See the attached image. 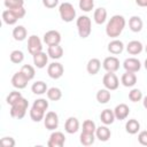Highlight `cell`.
<instances>
[{"label":"cell","mask_w":147,"mask_h":147,"mask_svg":"<svg viewBox=\"0 0 147 147\" xmlns=\"http://www.w3.org/2000/svg\"><path fill=\"white\" fill-rule=\"evenodd\" d=\"M125 23V18L122 15H114L106 25V34L110 38L116 39L123 32Z\"/></svg>","instance_id":"6da1fadb"},{"label":"cell","mask_w":147,"mask_h":147,"mask_svg":"<svg viewBox=\"0 0 147 147\" xmlns=\"http://www.w3.org/2000/svg\"><path fill=\"white\" fill-rule=\"evenodd\" d=\"M76 25H77L78 34L82 39H85L91 34V32H92V22H91V18L88 16H86V15L79 16L76 21Z\"/></svg>","instance_id":"7a4b0ae2"},{"label":"cell","mask_w":147,"mask_h":147,"mask_svg":"<svg viewBox=\"0 0 147 147\" xmlns=\"http://www.w3.org/2000/svg\"><path fill=\"white\" fill-rule=\"evenodd\" d=\"M29 107V101L25 98H21L16 103L10 106V116L17 119H22L28 110Z\"/></svg>","instance_id":"3957f363"},{"label":"cell","mask_w":147,"mask_h":147,"mask_svg":"<svg viewBox=\"0 0 147 147\" xmlns=\"http://www.w3.org/2000/svg\"><path fill=\"white\" fill-rule=\"evenodd\" d=\"M59 13L62 21L69 23L76 18V10L70 2H62L59 7Z\"/></svg>","instance_id":"277c9868"},{"label":"cell","mask_w":147,"mask_h":147,"mask_svg":"<svg viewBox=\"0 0 147 147\" xmlns=\"http://www.w3.org/2000/svg\"><path fill=\"white\" fill-rule=\"evenodd\" d=\"M28 51L31 55H34L39 52H42V42L38 36L32 34L28 38Z\"/></svg>","instance_id":"5b68a950"},{"label":"cell","mask_w":147,"mask_h":147,"mask_svg":"<svg viewBox=\"0 0 147 147\" xmlns=\"http://www.w3.org/2000/svg\"><path fill=\"white\" fill-rule=\"evenodd\" d=\"M102 84L103 86L109 90V91H115L118 88L119 85V80L117 78V76L115 75V72H107L103 78H102Z\"/></svg>","instance_id":"8992f818"},{"label":"cell","mask_w":147,"mask_h":147,"mask_svg":"<svg viewBox=\"0 0 147 147\" xmlns=\"http://www.w3.org/2000/svg\"><path fill=\"white\" fill-rule=\"evenodd\" d=\"M44 125L47 130L54 131L59 126V116L55 111H48L44 117Z\"/></svg>","instance_id":"52a82bcc"},{"label":"cell","mask_w":147,"mask_h":147,"mask_svg":"<svg viewBox=\"0 0 147 147\" xmlns=\"http://www.w3.org/2000/svg\"><path fill=\"white\" fill-rule=\"evenodd\" d=\"M29 82H30V80L28 79V77H26L21 70H20L18 72L14 74L13 77H11V85H13L15 88H17V90L25 88Z\"/></svg>","instance_id":"ba28073f"},{"label":"cell","mask_w":147,"mask_h":147,"mask_svg":"<svg viewBox=\"0 0 147 147\" xmlns=\"http://www.w3.org/2000/svg\"><path fill=\"white\" fill-rule=\"evenodd\" d=\"M65 142V137L62 132L60 131H54L51 133L49 139H48V147H62Z\"/></svg>","instance_id":"9c48e42d"},{"label":"cell","mask_w":147,"mask_h":147,"mask_svg":"<svg viewBox=\"0 0 147 147\" xmlns=\"http://www.w3.org/2000/svg\"><path fill=\"white\" fill-rule=\"evenodd\" d=\"M44 42L47 46L60 45L61 42V33L56 30H49L44 34Z\"/></svg>","instance_id":"30bf717a"},{"label":"cell","mask_w":147,"mask_h":147,"mask_svg":"<svg viewBox=\"0 0 147 147\" xmlns=\"http://www.w3.org/2000/svg\"><path fill=\"white\" fill-rule=\"evenodd\" d=\"M63 72H64V68H63V65H62L61 63H59V62H53V63L48 64V67H47V74H48V76H49L51 78H53V79H59V78H61L62 75H63Z\"/></svg>","instance_id":"8fae6325"},{"label":"cell","mask_w":147,"mask_h":147,"mask_svg":"<svg viewBox=\"0 0 147 147\" xmlns=\"http://www.w3.org/2000/svg\"><path fill=\"white\" fill-rule=\"evenodd\" d=\"M102 67L107 72H116L119 69V60L116 56H108L103 60Z\"/></svg>","instance_id":"7c38bea8"},{"label":"cell","mask_w":147,"mask_h":147,"mask_svg":"<svg viewBox=\"0 0 147 147\" xmlns=\"http://www.w3.org/2000/svg\"><path fill=\"white\" fill-rule=\"evenodd\" d=\"M123 67L125 69V71H131V72H137L140 70L141 68V63L138 59L136 57H129L125 59V61L123 62Z\"/></svg>","instance_id":"4fadbf2b"},{"label":"cell","mask_w":147,"mask_h":147,"mask_svg":"<svg viewBox=\"0 0 147 147\" xmlns=\"http://www.w3.org/2000/svg\"><path fill=\"white\" fill-rule=\"evenodd\" d=\"M32 56H33V64H34L36 68L42 69V68H45L47 65L48 57H49L48 54H46L44 52H39V53H37V54H34Z\"/></svg>","instance_id":"5bb4252c"},{"label":"cell","mask_w":147,"mask_h":147,"mask_svg":"<svg viewBox=\"0 0 147 147\" xmlns=\"http://www.w3.org/2000/svg\"><path fill=\"white\" fill-rule=\"evenodd\" d=\"M114 114H115L116 119L123 121V119H125V118L129 116V114H130V108H129V106L125 105V103H119V105H117V106L115 107Z\"/></svg>","instance_id":"9a60e30c"},{"label":"cell","mask_w":147,"mask_h":147,"mask_svg":"<svg viewBox=\"0 0 147 147\" xmlns=\"http://www.w3.org/2000/svg\"><path fill=\"white\" fill-rule=\"evenodd\" d=\"M121 83L125 87H133L137 84V76L134 72L125 71L121 77Z\"/></svg>","instance_id":"2e32d148"},{"label":"cell","mask_w":147,"mask_h":147,"mask_svg":"<svg viewBox=\"0 0 147 147\" xmlns=\"http://www.w3.org/2000/svg\"><path fill=\"white\" fill-rule=\"evenodd\" d=\"M64 130L69 134H74L79 130V122L76 117H69L64 123Z\"/></svg>","instance_id":"e0dca14e"},{"label":"cell","mask_w":147,"mask_h":147,"mask_svg":"<svg viewBox=\"0 0 147 147\" xmlns=\"http://www.w3.org/2000/svg\"><path fill=\"white\" fill-rule=\"evenodd\" d=\"M123 51H124V44L118 39H114L108 44V52L113 55H118Z\"/></svg>","instance_id":"ac0fdd59"},{"label":"cell","mask_w":147,"mask_h":147,"mask_svg":"<svg viewBox=\"0 0 147 147\" xmlns=\"http://www.w3.org/2000/svg\"><path fill=\"white\" fill-rule=\"evenodd\" d=\"M142 49H144V46L138 40H131L126 45V51L131 55H138V54H140L142 52Z\"/></svg>","instance_id":"d6986e66"},{"label":"cell","mask_w":147,"mask_h":147,"mask_svg":"<svg viewBox=\"0 0 147 147\" xmlns=\"http://www.w3.org/2000/svg\"><path fill=\"white\" fill-rule=\"evenodd\" d=\"M115 114H114V110L111 109H103L100 114V119L101 122L105 124V125H110L114 123L115 121Z\"/></svg>","instance_id":"ffe728a7"},{"label":"cell","mask_w":147,"mask_h":147,"mask_svg":"<svg viewBox=\"0 0 147 147\" xmlns=\"http://www.w3.org/2000/svg\"><path fill=\"white\" fill-rule=\"evenodd\" d=\"M18 20H20V18L17 17V15H16V14L14 13V10H11V9H6V10L2 11V21H3L6 24L13 25V24H15Z\"/></svg>","instance_id":"44dd1931"},{"label":"cell","mask_w":147,"mask_h":147,"mask_svg":"<svg viewBox=\"0 0 147 147\" xmlns=\"http://www.w3.org/2000/svg\"><path fill=\"white\" fill-rule=\"evenodd\" d=\"M142 26H144V23H142V20L139 16L130 17V20H129V28H130V30L132 32H140L142 30Z\"/></svg>","instance_id":"7402d4cb"},{"label":"cell","mask_w":147,"mask_h":147,"mask_svg":"<svg viewBox=\"0 0 147 147\" xmlns=\"http://www.w3.org/2000/svg\"><path fill=\"white\" fill-rule=\"evenodd\" d=\"M111 136V132L110 130L106 126V125H102V126H99L96 127L95 130V137L100 140V141H108L109 138Z\"/></svg>","instance_id":"603a6c76"},{"label":"cell","mask_w":147,"mask_h":147,"mask_svg":"<svg viewBox=\"0 0 147 147\" xmlns=\"http://www.w3.org/2000/svg\"><path fill=\"white\" fill-rule=\"evenodd\" d=\"M93 18H94V22L99 25L103 24L107 20V10L106 8L103 7H99L94 10V14H93Z\"/></svg>","instance_id":"cb8c5ba5"},{"label":"cell","mask_w":147,"mask_h":147,"mask_svg":"<svg viewBox=\"0 0 147 147\" xmlns=\"http://www.w3.org/2000/svg\"><path fill=\"white\" fill-rule=\"evenodd\" d=\"M47 54L51 59L53 60H59L62 57L63 55V48L60 45H53V46H48L47 49Z\"/></svg>","instance_id":"d4e9b609"},{"label":"cell","mask_w":147,"mask_h":147,"mask_svg":"<svg viewBox=\"0 0 147 147\" xmlns=\"http://www.w3.org/2000/svg\"><path fill=\"white\" fill-rule=\"evenodd\" d=\"M100 68H101V62H100V60L96 59V57L91 59V60L87 62V65H86V70H87V72H88L90 75H96V74L99 72Z\"/></svg>","instance_id":"484cf974"},{"label":"cell","mask_w":147,"mask_h":147,"mask_svg":"<svg viewBox=\"0 0 147 147\" xmlns=\"http://www.w3.org/2000/svg\"><path fill=\"white\" fill-rule=\"evenodd\" d=\"M28 36V31L23 25H17L13 30V37L16 41H23Z\"/></svg>","instance_id":"4316f807"},{"label":"cell","mask_w":147,"mask_h":147,"mask_svg":"<svg viewBox=\"0 0 147 147\" xmlns=\"http://www.w3.org/2000/svg\"><path fill=\"white\" fill-rule=\"evenodd\" d=\"M47 90H48V88H47V85H46V83L42 82V80L36 82V83H33L32 86H31L32 93H34V94H37V95H42V94H45V93L47 92Z\"/></svg>","instance_id":"83f0119b"},{"label":"cell","mask_w":147,"mask_h":147,"mask_svg":"<svg viewBox=\"0 0 147 147\" xmlns=\"http://www.w3.org/2000/svg\"><path fill=\"white\" fill-rule=\"evenodd\" d=\"M125 130H126V132L130 133V134H136V133H138L139 130H140V123H139L137 119H134V118L129 119V121L125 123Z\"/></svg>","instance_id":"f1b7e54d"},{"label":"cell","mask_w":147,"mask_h":147,"mask_svg":"<svg viewBox=\"0 0 147 147\" xmlns=\"http://www.w3.org/2000/svg\"><path fill=\"white\" fill-rule=\"evenodd\" d=\"M79 140H80V144H82L83 146H91V145H93V144H94L95 136H94V133L83 131V132L80 133Z\"/></svg>","instance_id":"f546056e"},{"label":"cell","mask_w":147,"mask_h":147,"mask_svg":"<svg viewBox=\"0 0 147 147\" xmlns=\"http://www.w3.org/2000/svg\"><path fill=\"white\" fill-rule=\"evenodd\" d=\"M110 98H111L110 91L107 90L106 87L99 90L98 93H96V100H98L99 103H102V105H103V103H107V102L110 100Z\"/></svg>","instance_id":"4dcf8cb0"},{"label":"cell","mask_w":147,"mask_h":147,"mask_svg":"<svg viewBox=\"0 0 147 147\" xmlns=\"http://www.w3.org/2000/svg\"><path fill=\"white\" fill-rule=\"evenodd\" d=\"M47 94V98L52 101H59L61 98H62V92L59 87H51L47 90L46 92Z\"/></svg>","instance_id":"1f68e13d"},{"label":"cell","mask_w":147,"mask_h":147,"mask_svg":"<svg viewBox=\"0 0 147 147\" xmlns=\"http://www.w3.org/2000/svg\"><path fill=\"white\" fill-rule=\"evenodd\" d=\"M30 117L33 122H40L41 119H44L45 117V111L38 109V108H34V107H31L30 109Z\"/></svg>","instance_id":"d6a6232c"},{"label":"cell","mask_w":147,"mask_h":147,"mask_svg":"<svg viewBox=\"0 0 147 147\" xmlns=\"http://www.w3.org/2000/svg\"><path fill=\"white\" fill-rule=\"evenodd\" d=\"M9 59H10V61H11L13 63H15V64H20V63H22L23 60H24V54H23L22 51L15 49V51H13V52L10 53Z\"/></svg>","instance_id":"836d02e7"},{"label":"cell","mask_w":147,"mask_h":147,"mask_svg":"<svg viewBox=\"0 0 147 147\" xmlns=\"http://www.w3.org/2000/svg\"><path fill=\"white\" fill-rule=\"evenodd\" d=\"M142 98H144L142 96V92L139 88H132L129 92V99L132 102H139V101H141Z\"/></svg>","instance_id":"e575fe53"},{"label":"cell","mask_w":147,"mask_h":147,"mask_svg":"<svg viewBox=\"0 0 147 147\" xmlns=\"http://www.w3.org/2000/svg\"><path fill=\"white\" fill-rule=\"evenodd\" d=\"M21 98H23V96H22V94H21V92H18V91H13V92H10V93L8 94V96H7L6 101H7V103H8V105L13 106V105H14V103H16Z\"/></svg>","instance_id":"d590c367"},{"label":"cell","mask_w":147,"mask_h":147,"mask_svg":"<svg viewBox=\"0 0 147 147\" xmlns=\"http://www.w3.org/2000/svg\"><path fill=\"white\" fill-rule=\"evenodd\" d=\"M79 8L85 13L91 11L94 8V0H79Z\"/></svg>","instance_id":"8d00e7d4"},{"label":"cell","mask_w":147,"mask_h":147,"mask_svg":"<svg viewBox=\"0 0 147 147\" xmlns=\"http://www.w3.org/2000/svg\"><path fill=\"white\" fill-rule=\"evenodd\" d=\"M21 71H22V72L28 77V79H29V80L33 79V77H34V75H36L34 68H33L32 65H30V64H24V65H22Z\"/></svg>","instance_id":"74e56055"},{"label":"cell","mask_w":147,"mask_h":147,"mask_svg":"<svg viewBox=\"0 0 147 147\" xmlns=\"http://www.w3.org/2000/svg\"><path fill=\"white\" fill-rule=\"evenodd\" d=\"M5 6L7 9H15L21 8L24 5V0H5Z\"/></svg>","instance_id":"f35d334b"},{"label":"cell","mask_w":147,"mask_h":147,"mask_svg":"<svg viewBox=\"0 0 147 147\" xmlns=\"http://www.w3.org/2000/svg\"><path fill=\"white\" fill-rule=\"evenodd\" d=\"M96 130V125L92 119H86L83 123V131L85 132H91V133H95Z\"/></svg>","instance_id":"ab89813d"},{"label":"cell","mask_w":147,"mask_h":147,"mask_svg":"<svg viewBox=\"0 0 147 147\" xmlns=\"http://www.w3.org/2000/svg\"><path fill=\"white\" fill-rule=\"evenodd\" d=\"M32 107L38 108V109H40V110H42V111H46L47 108H48V101H47L46 99H42V98L37 99V100L33 102Z\"/></svg>","instance_id":"60d3db41"},{"label":"cell","mask_w":147,"mask_h":147,"mask_svg":"<svg viewBox=\"0 0 147 147\" xmlns=\"http://www.w3.org/2000/svg\"><path fill=\"white\" fill-rule=\"evenodd\" d=\"M1 145L3 147H14L15 146V140L11 137H3L1 139Z\"/></svg>","instance_id":"b9f144b4"},{"label":"cell","mask_w":147,"mask_h":147,"mask_svg":"<svg viewBox=\"0 0 147 147\" xmlns=\"http://www.w3.org/2000/svg\"><path fill=\"white\" fill-rule=\"evenodd\" d=\"M138 141L142 146H147V131H141L138 134Z\"/></svg>","instance_id":"7bdbcfd3"},{"label":"cell","mask_w":147,"mask_h":147,"mask_svg":"<svg viewBox=\"0 0 147 147\" xmlns=\"http://www.w3.org/2000/svg\"><path fill=\"white\" fill-rule=\"evenodd\" d=\"M42 5L46 7V8H55L57 5H59V0H42Z\"/></svg>","instance_id":"ee69618b"},{"label":"cell","mask_w":147,"mask_h":147,"mask_svg":"<svg viewBox=\"0 0 147 147\" xmlns=\"http://www.w3.org/2000/svg\"><path fill=\"white\" fill-rule=\"evenodd\" d=\"M136 3L139 7H147V0H136Z\"/></svg>","instance_id":"f6af8a7d"},{"label":"cell","mask_w":147,"mask_h":147,"mask_svg":"<svg viewBox=\"0 0 147 147\" xmlns=\"http://www.w3.org/2000/svg\"><path fill=\"white\" fill-rule=\"evenodd\" d=\"M142 105H144V107H145V109H147V95L142 98Z\"/></svg>","instance_id":"bcb514c9"},{"label":"cell","mask_w":147,"mask_h":147,"mask_svg":"<svg viewBox=\"0 0 147 147\" xmlns=\"http://www.w3.org/2000/svg\"><path fill=\"white\" fill-rule=\"evenodd\" d=\"M144 65H145V69L147 70V59L145 60V63H144Z\"/></svg>","instance_id":"7dc6e473"},{"label":"cell","mask_w":147,"mask_h":147,"mask_svg":"<svg viewBox=\"0 0 147 147\" xmlns=\"http://www.w3.org/2000/svg\"><path fill=\"white\" fill-rule=\"evenodd\" d=\"M145 51H146V53H147V45H146V47H145Z\"/></svg>","instance_id":"c3c4849f"}]
</instances>
